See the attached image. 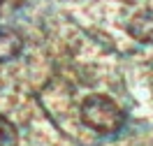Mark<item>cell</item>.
<instances>
[{
	"instance_id": "4",
	"label": "cell",
	"mask_w": 153,
	"mask_h": 146,
	"mask_svg": "<svg viewBox=\"0 0 153 146\" xmlns=\"http://www.w3.org/2000/svg\"><path fill=\"white\" fill-rule=\"evenodd\" d=\"M19 144V132L5 116H0V146H16Z\"/></svg>"
},
{
	"instance_id": "3",
	"label": "cell",
	"mask_w": 153,
	"mask_h": 146,
	"mask_svg": "<svg viewBox=\"0 0 153 146\" xmlns=\"http://www.w3.org/2000/svg\"><path fill=\"white\" fill-rule=\"evenodd\" d=\"M23 49V39L16 30L0 28V60H12Z\"/></svg>"
},
{
	"instance_id": "2",
	"label": "cell",
	"mask_w": 153,
	"mask_h": 146,
	"mask_svg": "<svg viewBox=\"0 0 153 146\" xmlns=\"http://www.w3.org/2000/svg\"><path fill=\"white\" fill-rule=\"evenodd\" d=\"M128 30H130V35L134 39L153 44V10H144L139 14H134Z\"/></svg>"
},
{
	"instance_id": "1",
	"label": "cell",
	"mask_w": 153,
	"mask_h": 146,
	"mask_svg": "<svg viewBox=\"0 0 153 146\" xmlns=\"http://www.w3.org/2000/svg\"><path fill=\"white\" fill-rule=\"evenodd\" d=\"M79 114H81V121H84L91 130L102 132V135L118 132V130L123 127V123H125V114L121 111V107L107 95L86 97Z\"/></svg>"
}]
</instances>
